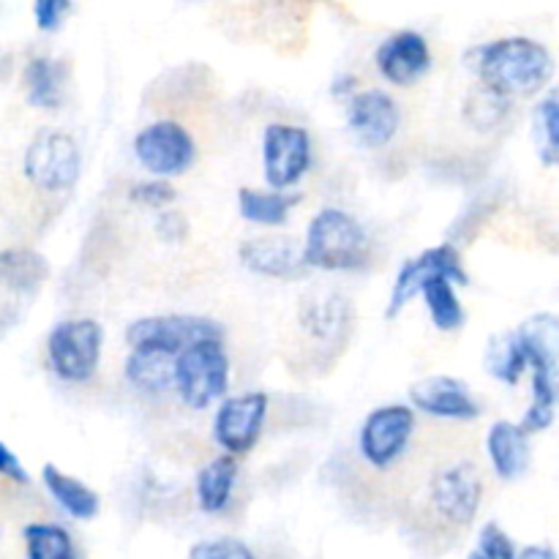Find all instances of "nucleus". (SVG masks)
Instances as JSON below:
<instances>
[{
  "mask_svg": "<svg viewBox=\"0 0 559 559\" xmlns=\"http://www.w3.org/2000/svg\"><path fill=\"white\" fill-rule=\"evenodd\" d=\"M467 60L478 85L500 93L508 102L546 91L555 74V55L530 36H502L478 44L469 49Z\"/></svg>",
  "mask_w": 559,
  "mask_h": 559,
  "instance_id": "f257e3e1",
  "label": "nucleus"
},
{
  "mask_svg": "<svg viewBox=\"0 0 559 559\" xmlns=\"http://www.w3.org/2000/svg\"><path fill=\"white\" fill-rule=\"evenodd\" d=\"M300 260L306 271L320 273H360L371 262V238L355 213L347 207L325 205L309 218Z\"/></svg>",
  "mask_w": 559,
  "mask_h": 559,
  "instance_id": "f03ea898",
  "label": "nucleus"
},
{
  "mask_svg": "<svg viewBox=\"0 0 559 559\" xmlns=\"http://www.w3.org/2000/svg\"><path fill=\"white\" fill-rule=\"evenodd\" d=\"M233 385V358L224 338H205L186 347L173 360V393L183 407L202 413L229 396Z\"/></svg>",
  "mask_w": 559,
  "mask_h": 559,
  "instance_id": "7ed1b4c3",
  "label": "nucleus"
},
{
  "mask_svg": "<svg viewBox=\"0 0 559 559\" xmlns=\"http://www.w3.org/2000/svg\"><path fill=\"white\" fill-rule=\"evenodd\" d=\"M107 331L93 317H69L47 336V364L66 385H85L96 377L104 358Z\"/></svg>",
  "mask_w": 559,
  "mask_h": 559,
  "instance_id": "20e7f679",
  "label": "nucleus"
},
{
  "mask_svg": "<svg viewBox=\"0 0 559 559\" xmlns=\"http://www.w3.org/2000/svg\"><path fill=\"white\" fill-rule=\"evenodd\" d=\"M415 431H418V413L409 404H380L360 420L355 435L358 456L377 473H388L409 453Z\"/></svg>",
  "mask_w": 559,
  "mask_h": 559,
  "instance_id": "39448f33",
  "label": "nucleus"
},
{
  "mask_svg": "<svg viewBox=\"0 0 559 559\" xmlns=\"http://www.w3.org/2000/svg\"><path fill=\"white\" fill-rule=\"evenodd\" d=\"M260 162L265 189L298 191L300 180L314 167V136L300 123L273 120L262 129Z\"/></svg>",
  "mask_w": 559,
  "mask_h": 559,
  "instance_id": "423d86ee",
  "label": "nucleus"
},
{
  "mask_svg": "<svg viewBox=\"0 0 559 559\" xmlns=\"http://www.w3.org/2000/svg\"><path fill=\"white\" fill-rule=\"evenodd\" d=\"M426 502L437 522H442L445 527H469L484 506V475L467 459L442 464L431 473L429 486H426Z\"/></svg>",
  "mask_w": 559,
  "mask_h": 559,
  "instance_id": "0eeeda50",
  "label": "nucleus"
},
{
  "mask_svg": "<svg viewBox=\"0 0 559 559\" xmlns=\"http://www.w3.org/2000/svg\"><path fill=\"white\" fill-rule=\"evenodd\" d=\"M136 164L151 178L173 180L197 164V140L189 126L175 118H156L142 126L131 140Z\"/></svg>",
  "mask_w": 559,
  "mask_h": 559,
  "instance_id": "6e6552de",
  "label": "nucleus"
},
{
  "mask_svg": "<svg viewBox=\"0 0 559 559\" xmlns=\"http://www.w3.org/2000/svg\"><path fill=\"white\" fill-rule=\"evenodd\" d=\"M22 173L47 194H69L82 175V151L74 134L60 129H41L22 156Z\"/></svg>",
  "mask_w": 559,
  "mask_h": 559,
  "instance_id": "1a4fd4ad",
  "label": "nucleus"
},
{
  "mask_svg": "<svg viewBox=\"0 0 559 559\" xmlns=\"http://www.w3.org/2000/svg\"><path fill=\"white\" fill-rule=\"evenodd\" d=\"M205 338H227V331L218 320L202 314L136 317L123 331V342L129 349H147L167 358H178L186 347Z\"/></svg>",
  "mask_w": 559,
  "mask_h": 559,
  "instance_id": "9d476101",
  "label": "nucleus"
},
{
  "mask_svg": "<svg viewBox=\"0 0 559 559\" xmlns=\"http://www.w3.org/2000/svg\"><path fill=\"white\" fill-rule=\"evenodd\" d=\"M431 278H448L456 287H467L469 284V273L464 267L462 251L453 240H445V243H437L424 249L420 254L409 257L399 265L396 276H393L391 293H388V304H385V317L388 320H396L409 304L420 295L426 282Z\"/></svg>",
  "mask_w": 559,
  "mask_h": 559,
  "instance_id": "9b49d317",
  "label": "nucleus"
},
{
  "mask_svg": "<svg viewBox=\"0 0 559 559\" xmlns=\"http://www.w3.org/2000/svg\"><path fill=\"white\" fill-rule=\"evenodd\" d=\"M267 409H271V396L265 391L229 393L213 409L211 440L227 456H249L262 440Z\"/></svg>",
  "mask_w": 559,
  "mask_h": 559,
  "instance_id": "f8f14e48",
  "label": "nucleus"
},
{
  "mask_svg": "<svg viewBox=\"0 0 559 559\" xmlns=\"http://www.w3.org/2000/svg\"><path fill=\"white\" fill-rule=\"evenodd\" d=\"M402 104L385 87H360L349 102H344V123L366 151H382L396 140L402 129Z\"/></svg>",
  "mask_w": 559,
  "mask_h": 559,
  "instance_id": "ddd939ff",
  "label": "nucleus"
},
{
  "mask_svg": "<svg viewBox=\"0 0 559 559\" xmlns=\"http://www.w3.org/2000/svg\"><path fill=\"white\" fill-rule=\"evenodd\" d=\"M374 69L388 85L413 87L435 69V52L429 38L413 27L391 33L374 49Z\"/></svg>",
  "mask_w": 559,
  "mask_h": 559,
  "instance_id": "4468645a",
  "label": "nucleus"
},
{
  "mask_svg": "<svg viewBox=\"0 0 559 559\" xmlns=\"http://www.w3.org/2000/svg\"><path fill=\"white\" fill-rule=\"evenodd\" d=\"M409 407L431 420L473 424L480 418V404L469 385L453 374H429L409 385Z\"/></svg>",
  "mask_w": 559,
  "mask_h": 559,
  "instance_id": "2eb2a0df",
  "label": "nucleus"
},
{
  "mask_svg": "<svg viewBox=\"0 0 559 559\" xmlns=\"http://www.w3.org/2000/svg\"><path fill=\"white\" fill-rule=\"evenodd\" d=\"M240 265L249 273L273 282H295L306 273L300 243L289 235H254L238 246Z\"/></svg>",
  "mask_w": 559,
  "mask_h": 559,
  "instance_id": "dca6fc26",
  "label": "nucleus"
},
{
  "mask_svg": "<svg viewBox=\"0 0 559 559\" xmlns=\"http://www.w3.org/2000/svg\"><path fill=\"white\" fill-rule=\"evenodd\" d=\"M298 322L306 336L322 347H342L353 331V306L338 293H311L300 304Z\"/></svg>",
  "mask_w": 559,
  "mask_h": 559,
  "instance_id": "f3484780",
  "label": "nucleus"
},
{
  "mask_svg": "<svg viewBox=\"0 0 559 559\" xmlns=\"http://www.w3.org/2000/svg\"><path fill=\"white\" fill-rule=\"evenodd\" d=\"M486 456L500 480L522 478L530 467V456H533L530 435L513 420H495L486 431Z\"/></svg>",
  "mask_w": 559,
  "mask_h": 559,
  "instance_id": "a211bd4d",
  "label": "nucleus"
},
{
  "mask_svg": "<svg viewBox=\"0 0 559 559\" xmlns=\"http://www.w3.org/2000/svg\"><path fill=\"white\" fill-rule=\"evenodd\" d=\"M238 216L246 224L260 229H282L289 224V216L298 205H304L300 191H273L257 189V186H240L238 194Z\"/></svg>",
  "mask_w": 559,
  "mask_h": 559,
  "instance_id": "6ab92c4d",
  "label": "nucleus"
},
{
  "mask_svg": "<svg viewBox=\"0 0 559 559\" xmlns=\"http://www.w3.org/2000/svg\"><path fill=\"white\" fill-rule=\"evenodd\" d=\"M240 478V459L218 453L207 459L194 475V502L205 516H218L233 506L235 486Z\"/></svg>",
  "mask_w": 559,
  "mask_h": 559,
  "instance_id": "aec40b11",
  "label": "nucleus"
},
{
  "mask_svg": "<svg viewBox=\"0 0 559 559\" xmlns=\"http://www.w3.org/2000/svg\"><path fill=\"white\" fill-rule=\"evenodd\" d=\"M41 486L49 495V500L71 519V522H93L102 513V497L93 486L80 480L76 475H69L58 464H44L41 467Z\"/></svg>",
  "mask_w": 559,
  "mask_h": 559,
  "instance_id": "412c9836",
  "label": "nucleus"
},
{
  "mask_svg": "<svg viewBox=\"0 0 559 559\" xmlns=\"http://www.w3.org/2000/svg\"><path fill=\"white\" fill-rule=\"evenodd\" d=\"M27 104L44 112H55L63 104L66 63L52 55H33L22 71Z\"/></svg>",
  "mask_w": 559,
  "mask_h": 559,
  "instance_id": "4be33fe9",
  "label": "nucleus"
},
{
  "mask_svg": "<svg viewBox=\"0 0 559 559\" xmlns=\"http://www.w3.org/2000/svg\"><path fill=\"white\" fill-rule=\"evenodd\" d=\"M519 347L530 369H557L559 366V314L538 311L516 328Z\"/></svg>",
  "mask_w": 559,
  "mask_h": 559,
  "instance_id": "5701e85b",
  "label": "nucleus"
},
{
  "mask_svg": "<svg viewBox=\"0 0 559 559\" xmlns=\"http://www.w3.org/2000/svg\"><path fill=\"white\" fill-rule=\"evenodd\" d=\"M49 278L47 257L38 254L36 249H3L0 251V287L11 293L31 295L41 289V284Z\"/></svg>",
  "mask_w": 559,
  "mask_h": 559,
  "instance_id": "b1692460",
  "label": "nucleus"
},
{
  "mask_svg": "<svg viewBox=\"0 0 559 559\" xmlns=\"http://www.w3.org/2000/svg\"><path fill=\"white\" fill-rule=\"evenodd\" d=\"M173 360L147 349H129L123 360V377L134 391L145 396H162L173 391Z\"/></svg>",
  "mask_w": 559,
  "mask_h": 559,
  "instance_id": "393cba45",
  "label": "nucleus"
},
{
  "mask_svg": "<svg viewBox=\"0 0 559 559\" xmlns=\"http://www.w3.org/2000/svg\"><path fill=\"white\" fill-rule=\"evenodd\" d=\"M418 298L424 300L426 314H429V322L435 331L456 333L467 322V311H464L459 287L453 282H448V278H431V282H426Z\"/></svg>",
  "mask_w": 559,
  "mask_h": 559,
  "instance_id": "a878e982",
  "label": "nucleus"
},
{
  "mask_svg": "<svg viewBox=\"0 0 559 559\" xmlns=\"http://www.w3.org/2000/svg\"><path fill=\"white\" fill-rule=\"evenodd\" d=\"M25 559H82L76 538L58 522H31L22 527Z\"/></svg>",
  "mask_w": 559,
  "mask_h": 559,
  "instance_id": "bb28decb",
  "label": "nucleus"
},
{
  "mask_svg": "<svg viewBox=\"0 0 559 559\" xmlns=\"http://www.w3.org/2000/svg\"><path fill=\"white\" fill-rule=\"evenodd\" d=\"M484 366L489 371V377H495L502 385H519V380H522L530 366L522 347H519L516 333L506 331L491 336L489 344H486Z\"/></svg>",
  "mask_w": 559,
  "mask_h": 559,
  "instance_id": "cd10ccee",
  "label": "nucleus"
},
{
  "mask_svg": "<svg viewBox=\"0 0 559 559\" xmlns=\"http://www.w3.org/2000/svg\"><path fill=\"white\" fill-rule=\"evenodd\" d=\"M535 142L546 167H559V85L546 87L533 109Z\"/></svg>",
  "mask_w": 559,
  "mask_h": 559,
  "instance_id": "c85d7f7f",
  "label": "nucleus"
},
{
  "mask_svg": "<svg viewBox=\"0 0 559 559\" xmlns=\"http://www.w3.org/2000/svg\"><path fill=\"white\" fill-rule=\"evenodd\" d=\"M511 104L500 93H491L486 87H475L473 93L464 102V115H467L469 123L480 131H491L495 126H500L506 120V115L511 112Z\"/></svg>",
  "mask_w": 559,
  "mask_h": 559,
  "instance_id": "c756f323",
  "label": "nucleus"
},
{
  "mask_svg": "<svg viewBox=\"0 0 559 559\" xmlns=\"http://www.w3.org/2000/svg\"><path fill=\"white\" fill-rule=\"evenodd\" d=\"M129 202L136 207H145V211H169L178 197L175 186L169 180H158V178H142L136 183H131L129 189Z\"/></svg>",
  "mask_w": 559,
  "mask_h": 559,
  "instance_id": "7c9ffc66",
  "label": "nucleus"
},
{
  "mask_svg": "<svg viewBox=\"0 0 559 559\" xmlns=\"http://www.w3.org/2000/svg\"><path fill=\"white\" fill-rule=\"evenodd\" d=\"M186 559H260L246 540L233 535H218V538H202L191 544Z\"/></svg>",
  "mask_w": 559,
  "mask_h": 559,
  "instance_id": "2f4dec72",
  "label": "nucleus"
},
{
  "mask_svg": "<svg viewBox=\"0 0 559 559\" xmlns=\"http://www.w3.org/2000/svg\"><path fill=\"white\" fill-rule=\"evenodd\" d=\"M475 551H478L484 559H516L519 546L506 530L497 522H486L484 527L478 530V544H475Z\"/></svg>",
  "mask_w": 559,
  "mask_h": 559,
  "instance_id": "473e14b6",
  "label": "nucleus"
},
{
  "mask_svg": "<svg viewBox=\"0 0 559 559\" xmlns=\"http://www.w3.org/2000/svg\"><path fill=\"white\" fill-rule=\"evenodd\" d=\"M71 11H74V5L69 0H36L33 3V22L41 33H58Z\"/></svg>",
  "mask_w": 559,
  "mask_h": 559,
  "instance_id": "72a5a7b5",
  "label": "nucleus"
},
{
  "mask_svg": "<svg viewBox=\"0 0 559 559\" xmlns=\"http://www.w3.org/2000/svg\"><path fill=\"white\" fill-rule=\"evenodd\" d=\"M153 229H156V235L164 243H183V240L189 238V222H186L183 213L173 211V207L158 213Z\"/></svg>",
  "mask_w": 559,
  "mask_h": 559,
  "instance_id": "f704fd0d",
  "label": "nucleus"
},
{
  "mask_svg": "<svg viewBox=\"0 0 559 559\" xmlns=\"http://www.w3.org/2000/svg\"><path fill=\"white\" fill-rule=\"evenodd\" d=\"M0 478L11 480V484H16V486L31 484V473L25 469L22 459L16 456V453L11 451L3 440H0Z\"/></svg>",
  "mask_w": 559,
  "mask_h": 559,
  "instance_id": "c9c22d12",
  "label": "nucleus"
},
{
  "mask_svg": "<svg viewBox=\"0 0 559 559\" xmlns=\"http://www.w3.org/2000/svg\"><path fill=\"white\" fill-rule=\"evenodd\" d=\"M358 91H360V80L353 74V71H344V74L333 76L331 96L338 98V102H349Z\"/></svg>",
  "mask_w": 559,
  "mask_h": 559,
  "instance_id": "e433bc0d",
  "label": "nucleus"
},
{
  "mask_svg": "<svg viewBox=\"0 0 559 559\" xmlns=\"http://www.w3.org/2000/svg\"><path fill=\"white\" fill-rule=\"evenodd\" d=\"M516 559H557V551L546 544H530L519 549Z\"/></svg>",
  "mask_w": 559,
  "mask_h": 559,
  "instance_id": "4c0bfd02",
  "label": "nucleus"
},
{
  "mask_svg": "<svg viewBox=\"0 0 559 559\" xmlns=\"http://www.w3.org/2000/svg\"><path fill=\"white\" fill-rule=\"evenodd\" d=\"M467 559H484V557H480V555H478V551H469V555H467Z\"/></svg>",
  "mask_w": 559,
  "mask_h": 559,
  "instance_id": "58836bf2",
  "label": "nucleus"
}]
</instances>
